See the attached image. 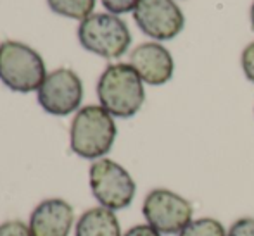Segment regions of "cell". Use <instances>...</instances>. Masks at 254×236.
I'll return each instance as SVG.
<instances>
[{
    "label": "cell",
    "mask_w": 254,
    "mask_h": 236,
    "mask_svg": "<svg viewBox=\"0 0 254 236\" xmlns=\"http://www.w3.org/2000/svg\"><path fill=\"white\" fill-rule=\"evenodd\" d=\"M97 96L111 116L128 119L144 105V81L130 64H111L97 81Z\"/></svg>",
    "instance_id": "obj_1"
},
{
    "label": "cell",
    "mask_w": 254,
    "mask_h": 236,
    "mask_svg": "<svg viewBox=\"0 0 254 236\" xmlns=\"http://www.w3.org/2000/svg\"><path fill=\"white\" fill-rule=\"evenodd\" d=\"M71 150L83 159H102L116 140V124L101 105L80 109L71 123Z\"/></svg>",
    "instance_id": "obj_2"
},
{
    "label": "cell",
    "mask_w": 254,
    "mask_h": 236,
    "mask_svg": "<svg viewBox=\"0 0 254 236\" xmlns=\"http://www.w3.org/2000/svg\"><path fill=\"white\" fill-rule=\"evenodd\" d=\"M45 78L44 59L37 50L12 40L0 45V80L9 90L30 94L42 87Z\"/></svg>",
    "instance_id": "obj_3"
},
{
    "label": "cell",
    "mask_w": 254,
    "mask_h": 236,
    "mask_svg": "<svg viewBox=\"0 0 254 236\" xmlns=\"http://www.w3.org/2000/svg\"><path fill=\"white\" fill-rule=\"evenodd\" d=\"M78 40L85 50L104 57L118 59L128 50L131 35L127 23L114 14H92L78 26Z\"/></svg>",
    "instance_id": "obj_4"
},
{
    "label": "cell",
    "mask_w": 254,
    "mask_h": 236,
    "mask_svg": "<svg viewBox=\"0 0 254 236\" xmlns=\"http://www.w3.org/2000/svg\"><path fill=\"white\" fill-rule=\"evenodd\" d=\"M88 180L95 200L109 210L127 209L137 193L131 174L111 159H99L92 164Z\"/></svg>",
    "instance_id": "obj_5"
},
{
    "label": "cell",
    "mask_w": 254,
    "mask_h": 236,
    "mask_svg": "<svg viewBox=\"0 0 254 236\" xmlns=\"http://www.w3.org/2000/svg\"><path fill=\"white\" fill-rule=\"evenodd\" d=\"M142 214L149 226L161 235L178 236L192 223L194 209L185 196L168 188H156L145 195Z\"/></svg>",
    "instance_id": "obj_6"
},
{
    "label": "cell",
    "mask_w": 254,
    "mask_h": 236,
    "mask_svg": "<svg viewBox=\"0 0 254 236\" xmlns=\"http://www.w3.org/2000/svg\"><path fill=\"white\" fill-rule=\"evenodd\" d=\"M133 19L140 31L154 40H173L185 26V16L175 0H138Z\"/></svg>",
    "instance_id": "obj_7"
},
{
    "label": "cell",
    "mask_w": 254,
    "mask_h": 236,
    "mask_svg": "<svg viewBox=\"0 0 254 236\" xmlns=\"http://www.w3.org/2000/svg\"><path fill=\"white\" fill-rule=\"evenodd\" d=\"M83 98V83L78 74L61 67L47 74L38 88V103L52 116H67L80 107Z\"/></svg>",
    "instance_id": "obj_8"
},
{
    "label": "cell",
    "mask_w": 254,
    "mask_h": 236,
    "mask_svg": "<svg viewBox=\"0 0 254 236\" xmlns=\"http://www.w3.org/2000/svg\"><path fill=\"white\" fill-rule=\"evenodd\" d=\"M130 66L138 73L142 81L151 87H161L173 76L175 62L170 50L157 42L138 45L130 53Z\"/></svg>",
    "instance_id": "obj_9"
},
{
    "label": "cell",
    "mask_w": 254,
    "mask_h": 236,
    "mask_svg": "<svg viewBox=\"0 0 254 236\" xmlns=\"http://www.w3.org/2000/svg\"><path fill=\"white\" fill-rule=\"evenodd\" d=\"M74 221V210L66 200L49 198L35 207L30 217L33 236H67Z\"/></svg>",
    "instance_id": "obj_10"
},
{
    "label": "cell",
    "mask_w": 254,
    "mask_h": 236,
    "mask_svg": "<svg viewBox=\"0 0 254 236\" xmlns=\"http://www.w3.org/2000/svg\"><path fill=\"white\" fill-rule=\"evenodd\" d=\"M74 236H123L114 210L94 207L80 216Z\"/></svg>",
    "instance_id": "obj_11"
},
{
    "label": "cell",
    "mask_w": 254,
    "mask_h": 236,
    "mask_svg": "<svg viewBox=\"0 0 254 236\" xmlns=\"http://www.w3.org/2000/svg\"><path fill=\"white\" fill-rule=\"evenodd\" d=\"M47 3L52 12L78 21L87 19L95 9V0H47Z\"/></svg>",
    "instance_id": "obj_12"
},
{
    "label": "cell",
    "mask_w": 254,
    "mask_h": 236,
    "mask_svg": "<svg viewBox=\"0 0 254 236\" xmlns=\"http://www.w3.org/2000/svg\"><path fill=\"white\" fill-rule=\"evenodd\" d=\"M228 231L218 219L213 217H199L185 228L178 236H227Z\"/></svg>",
    "instance_id": "obj_13"
},
{
    "label": "cell",
    "mask_w": 254,
    "mask_h": 236,
    "mask_svg": "<svg viewBox=\"0 0 254 236\" xmlns=\"http://www.w3.org/2000/svg\"><path fill=\"white\" fill-rule=\"evenodd\" d=\"M0 236H33L23 221H7L0 224Z\"/></svg>",
    "instance_id": "obj_14"
},
{
    "label": "cell",
    "mask_w": 254,
    "mask_h": 236,
    "mask_svg": "<svg viewBox=\"0 0 254 236\" xmlns=\"http://www.w3.org/2000/svg\"><path fill=\"white\" fill-rule=\"evenodd\" d=\"M227 236H254V217H241L230 226Z\"/></svg>",
    "instance_id": "obj_15"
},
{
    "label": "cell",
    "mask_w": 254,
    "mask_h": 236,
    "mask_svg": "<svg viewBox=\"0 0 254 236\" xmlns=\"http://www.w3.org/2000/svg\"><path fill=\"white\" fill-rule=\"evenodd\" d=\"M138 0H102V5L109 10L111 14H125L135 10Z\"/></svg>",
    "instance_id": "obj_16"
},
{
    "label": "cell",
    "mask_w": 254,
    "mask_h": 236,
    "mask_svg": "<svg viewBox=\"0 0 254 236\" xmlns=\"http://www.w3.org/2000/svg\"><path fill=\"white\" fill-rule=\"evenodd\" d=\"M241 64H242V71H244L246 78L254 83V42L242 50Z\"/></svg>",
    "instance_id": "obj_17"
},
{
    "label": "cell",
    "mask_w": 254,
    "mask_h": 236,
    "mask_svg": "<svg viewBox=\"0 0 254 236\" xmlns=\"http://www.w3.org/2000/svg\"><path fill=\"white\" fill-rule=\"evenodd\" d=\"M123 236H163L159 231H156L149 224H137V226L130 228Z\"/></svg>",
    "instance_id": "obj_18"
},
{
    "label": "cell",
    "mask_w": 254,
    "mask_h": 236,
    "mask_svg": "<svg viewBox=\"0 0 254 236\" xmlns=\"http://www.w3.org/2000/svg\"><path fill=\"white\" fill-rule=\"evenodd\" d=\"M251 26H253V30H254V2H253V5H251Z\"/></svg>",
    "instance_id": "obj_19"
}]
</instances>
